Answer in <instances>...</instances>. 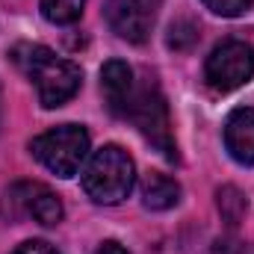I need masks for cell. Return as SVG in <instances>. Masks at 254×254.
Returning <instances> with one entry per match:
<instances>
[{
  "label": "cell",
  "instance_id": "obj_1",
  "mask_svg": "<svg viewBox=\"0 0 254 254\" xmlns=\"http://www.w3.org/2000/svg\"><path fill=\"white\" fill-rule=\"evenodd\" d=\"M15 63L21 65V71L33 80L39 104L45 110L63 107L80 92V83H83L80 65L57 57L45 45H21V48H15Z\"/></svg>",
  "mask_w": 254,
  "mask_h": 254
},
{
  "label": "cell",
  "instance_id": "obj_2",
  "mask_svg": "<svg viewBox=\"0 0 254 254\" xmlns=\"http://www.w3.org/2000/svg\"><path fill=\"white\" fill-rule=\"evenodd\" d=\"M136 184V163L119 145H104L95 151L83 169V190L95 204H122Z\"/></svg>",
  "mask_w": 254,
  "mask_h": 254
},
{
  "label": "cell",
  "instance_id": "obj_3",
  "mask_svg": "<svg viewBox=\"0 0 254 254\" xmlns=\"http://www.w3.org/2000/svg\"><path fill=\"white\" fill-rule=\"evenodd\" d=\"M127 119L139 127V133L166 160H178V148H175V139H172V122H169V107H166V98H163L154 77H145V83L136 86Z\"/></svg>",
  "mask_w": 254,
  "mask_h": 254
},
{
  "label": "cell",
  "instance_id": "obj_4",
  "mask_svg": "<svg viewBox=\"0 0 254 254\" xmlns=\"http://www.w3.org/2000/svg\"><path fill=\"white\" fill-rule=\"evenodd\" d=\"M30 151L57 178H74L89 157V133L83 125H60L36 136Z\"/></svg>",
  "mask_w": 254,
  "mask_h": 254
},
{
  "label": "cell",
  "instance_id": "obj_5",
  "mask_svg": "<svg viewBox=\"0 0 254 254\" xmlns=\"http://www.w3.org/2000/svg\"><path fill=\"white\" fill-rule=\"evenodd\" d=\"M204 77L216 92H234L254 77V48L249 42L228 39L213 48L204 65Z\"/></svg>",
  "mask_w": 254,
  "mask_h": 254
},
{
  "label": "cell",
  "instance_id": "obj_6",
  "mask_svg": "<svg viewBox=\"0 0 254 254\" xmlns=\"http://www.w3.org/2000/svg\"><path fill=\"white\" fill-rule=\"evenodd\" d=\"M6 201L15 207L18 216H27V219H36L39 225L45 228H54L63 222V201L60 195L45 187V184H36V181H21L15 184L12 190L6 192Z\"/></svg>",
  "mask_w": 254,
  "mask_h": 254
},
{
  "label": "cell",
  "instance_id": "obj_7",
  "mask_svg": "<svg viewBox=\"0 0 254 254\" xmlns=\"http://www.w3.org/2000/svg\"><path fill=\"white\" fill-rule=\"evenodd\" d=\"M104 18L110 30L130 45H142L151 33V9L145 0H107Z\"/></svg>",
  "mask_w": 254,
  "mask_h": 254
},
{
  "label": "cell",
  "instance_id": "obj_8",
  "mask_svg": "<svg viewBox=\"0 0 254 254\" xmlns=\"http://www.w3.org/2000/svg\"><path fill=\"white\" fill-rule=\"evenodd\" d=\"M101 92H104V101H107L110 113L119 116V119H127V110H130V101H133V92H136L133 68L122 60H110L101 68Z\"/></svg>",
  "mask_w": 254,
  "mask_h": 254
},
{
  "label": "cell",
  "instance_id": "obj_9",
  "mask_svg": "<svg viewBox=\"0 0 254 254\" xmlns=\"http://www.w3.org/2000/svg\"><path fill=\"white\" fill-rule=\"evenodd\" d=\"M225 148L240 166H254V110L240 107L225 122Z\"/></svg>",
  "mask_w": 254,
  "mask_h": 254
},
{
  "label": "cell",
  "instance_id": "obj_10",
  "mask_svg": "<svg viewBox=\"0 0 254 254\" xmlns=\"http://www.w3.org/2000/svg\"><path fill=\"white\" fill-rule=\"evenodd\" d=\"M181 201V184L169 175L151 172L142 181V204L148 210H172Z\"/></svg>",
  "mask_w": 254,
  "mask_h": 254
},
{
  "label": "cell",
  "instance_id": "obj_11",
  "mask_svg": "<svg viewBox=\"0 0 254 254\" xmlns=\"http://www.w3.org/2000/svg\"><path fill=\"white\" fill-rule=\"evenodd\" d=\"M83 6H86V0H42V15H45L51 24L65 27V24L80 21Z\"/></svg>",
  "mask_w": 254,
  "mask_h": 254
},
{
  "label": "cell",
  "instance_id": "obj_12",
  "mask_svg": "<svg viewBox=\"0 0 254 254\" xmlns=\"http://www.w3.org/2000/svg\"><path fill=\"white\" fill-rule=\"evenodd\" d=\"M219 210H222V216L231 222V225H237L243 216H246V210H249V201L243 198V192L234 190V187H225V190H219Z\"/></svg>",
  "mask_w": 254,
  "mask_h": 254
},
{
  "label": "cell",
  "instance_id": "obj_13",
  "mask_svg": "<svg viewBox=\"0 0 254 254\" xmlns=\"http://www.w3.org/2000/svg\"><path fill=\"white\" fill-rule=\"evenodd\" d=\"M210 12L222 15V18H237L243 12H249L254 6V0H201Z\"/></svg>",
  "mask_w": 254,
  "mask_h": 254
},
{
  "label": "cell",
  "instance_id": "obj_14",
  "mask_svg": "<svg viewBox=\"0 0 254 254\" xmlns=\"http://www.w3.org/2000/svg\"><path fill=\"white\" fill-rule=\"evenodd\" d=\"M12 254H60V252H57L54 246L42 243V240H27V243H21Z\"/></svg>",
  "mask_w": 254,
  "mask_h": 254
},
{
  "label": "cell",
  "instance_id": "obj_15",
  "mask_svg": "<svg viewBox=\"0 0 254 254\" xmlns=\"http://www.w3.org/2000/svg\"><path fill=\"white\" fill-rule=\"evenodd\" d=\"M95 254H127V249L122 246V243H116V240H107V243L98 246V252Z\"/></svg>",
  "mask_w": 254,
  "mask_h": 254
},
{
  "label": "cell",
  "instance_id": "obj_16",
  "mask_svg": "<svg viewBox=\"0 0 254 254\" xmlns=\"http://www.w3.org/2000/svg\"><path fill=\"white\" fill-rule=\"evenodd\" d=\"M0 122H3V95H0Z\"/></svg>",
  "mask_w": 254,
  "mask_h": 254
}]
</instances>
